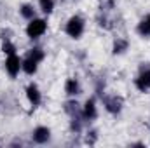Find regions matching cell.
Here are the masks:
<instances>
[{
  "mask_svg": "<svg viewBox=\"0 0 150 148\" xmlns=\"http://www.w3.org/2000/svg\"><path fill=\"white\" fill-rule=\"evenodd\" d=\"M19 14H21L25 19H33V18H35V9H33V5H30V4H23V5L19 7Z\"/></svg>",
  "mask_w": 150,
  "mask_h": 148,
  "instance_id": "obj_12",
  "label": "cell"
},
{
  "mask_svg": "<svg viewBox=\"0 0 150 148\" xmlns=\"http://www.w3.org/2000/svg\"><path fill=\"white\" fill-rule=\"evenodd\" d=\"M134 84H136L138 91H142V92L149 91L150 89V68H142L140 75H138L136 80H134Z\"/></svg>",
  "mask_w": 150,
  "mask_h": 148,
  "instance_id": "obj_5",
  "label": "cell"
},
{
  "mask_svg": "<svg viewBox=\"0 0 150 148\" xmlns=\"http://www.w3.org/2000/svg\"><path fill=\"white\" fill-rule=\"evenodd\" d=\"M65 111H67L68 115H72V117H75V115H82V111H80V108H79V103H77V101H68V103L65 105Z\"/></svg>",
  "mask_w": 150,
  "mask_h": 148,
  "instance_id": "obj_13",
  "label": "cell"
},
{
  "mask_svg": "<svg viewBox=\"0 0 150 148\" xmlns=\"http://www.w3.org/2000/svg\"><path fill=\"white\" fill-rule=\"evenodd\" d=\"M26 98H28V101H30L33 106H38V105H40L42 96H40V91H38V87L35 84H30V85L26 87Z\"/></svg>",
  "mask_w": 150,
  "mask_h": 148,
  "instance_id": "obj_8",
  "label": "cell"
},
{
  "mask_svg": "<svg viewBox=\"0 0 150 148\" xmlns=\"http://www.w3.org/2000/svg\"><path fill=\"white\" fill-rule=\"evenodd\" d=\"M45 30H47L45 19L33 18V19H30V23H28V26H26V35L30 38H38L45 33Z\"/></svg>",
  "mask_w": 150,
  "mask_h": 148,
  "instance_id": "obj_2",
  "label": "cell"
},
{
  "mask_svg": "<svg viewBox=\"0 0 150 148\" xmlns=\"http://www.w3.org/2000/svg\"><path fill=\"white\" fill-rule=\"evenodd\" d=\"M122 106H124V101H122L120 96H110V98H105V108H107V111H110V113H113V115L120 113Z\"/></svg>",
  "mask_w": 150,
  "mask_h": 148,
  "instance_id": "obj_4",
  "label": "cell"
},
{
  "mask_svg": "<svg viewBox=\"0 0 150 148\" xmlns=\"http://www.w3.org/2000/svg\"><path fill=\"white\" fill-rule=\"evenodd\" d=\"M21 59L16 56V54H11L7 59H5V70H7V73L11 75V77H16V75L19 73V70H21Z\"/></svg>",
  "mask_w": 150,
  "mask_h": 148,
  "instance_id": "obj_3",
  "label": "cell"
},
{
  "mask_svg": "<svg viewBox=\"0 0 150 148\" xmlns=\"http://www.w3.org/2000/svg\"><path fill=\"white\" fill-rule=\"evenodd\" d=\"M28 58H32V59H35V61H42L44 59V51L40 49V47H33V49H30L28 51Z\"/></svg>",
  "mask_w": 150,
  "mask_h": 148,
  "instance_id": "obj_16",
  "label": "cell"
},
{
  "mask_svg": "<svg viewBox=\"0 0 150 148\" xmlns=\"http://www.w3.org/2000/svg\"><path fill=\"white\" fill-rule=\"evenodd\" d=\"M37 68H38V61L28 58V56H26V59L21 63V70H23L25 73H28V75H33L35 72H37Z\"/></svg>",
  "mask_w": 150,
  "mask_h": 148,
  "instance_id": "obj_9",
  "label": "cell"
},
{
  "mask_svg": "<svg viewBox=\"0 0 150 148\" xmlns=\"http://www.w3.org/2000/svg\"><path fill=\"white\" fill-rule=\"evenodd\" d=\"M96 115H98L96 113V101H94V98H91L86 101V105L82 108V117L86 120H93V118H96Z\"/></svg>",
  "mask_w": 150,
  "mask_h": 148,
  "instance_id": "obj_7",
  "label": "cell"
},
{
  "mask_svg": "<svg viewBox=\"0 0 150 148\" xmlns=\"http://www.w3.org/2000/svg\"><path fill=\"white\" fill-rule=\"evenodd\" d=\"M32 138H33V141H35V143L44 145V143H47V141H49V138H51V129H49V127H44V125L35 127V129H33Z\"/></svg>",
  "mask_w": 150,
  "mask_h": 148,
  "instance_id": "obj_6",
  "label": "cell"
},
{
  "mask_svg": "<svg viewBox=\"0 0 150 148\" xmlns=\"http://www.w3.org/2000/svg\"><path fill=\"white\" fill-rule=\"evenodd\" d=\"M138 33H140L142 37H149L150 35V14L145 16V18L140 21V25H138Z\"/></svg>",
  "mask_w": 150,
  "mask_h": 148,
  "instance_id": "obj_11",
  "label": "cell"
},
{
  "mask_svg": "<svg viewBox=\"0 0 150 148\" xmlns=\"http://www.w3.org/2000/svg\"><path fill=\"white\" fill-rule=\"evenodd\" d=\"M65 91H67L68 96H75V94H79L80 85H79L77 78H68V80H67V84H65Z\"/></svg>",
  "mask_w": 150,
  "mask_h": 148,
  "instance_id": "obj_10",
  "label": "cell"
},
{
  "mask_svg": "<svg viewBox=\"0 0 150 148\" xmlns=\"http://www.w3.org/2000/svg\"><path fill=\"white\" fill-rule=\"evenodd\" d=\"M65 32L67 35L72 38H79L82 33H84V19L80 16H72L65 26Z\"/></svg>",
  "mask_w": 150,
  "mask_h": 148,
  "instance_id": "obj_1",
  "label": "cell"
},
{
  "mask_svg": "<svg viewBox=\"0 0 150 148\" xmlns=\"http://www.w3.org/2000/svg\"><path fill=\"white\" fill-rule=\"evenodd\" d=\"M2 51L5 52V54H16V47H14V44L11 42V40H5L4 42V45H2Z\"/></svg>",
  "mask_w": 150,
  "mask_h": 148,
  "instance_id": "obj_17",
  "label": "cell"
},
{
  "mask_svg": "<svg viewBox=\"0 0 150 148\" xmlns=\"http://www.w3.org/2000/svg\"><path fill=\"white\" fill-rule=\"evenodd\" d=\"M38 4L44 14H51L54 11V0H38Z\"/></svg>",
  "mask_w": 150,
  "mask_h": 148,
  "instance_id": "obj_15",
  "label": "cell"
},
{
  "mask_svg": "<svg viewBox=\"0 0 150 148\" xmlns=\"http://www.w3.org/2000/svg\"><path fill=\"white\" fill-rule=\"evenodd\" d=\"M126 49H127V40L117 38V40L113 42V54H122Z\"/></svg>",
  "mask_w": 150,
  "mask_h": 148,
  "instance_id": "obj_14",
  "label": "cell"
}]
</instances>
